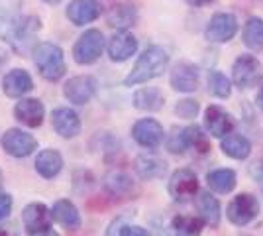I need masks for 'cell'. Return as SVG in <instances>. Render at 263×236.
<instances>
[{
  "mask_svg": "<svg viewBox=\"0 0 263 236\" xmlns=\"http://www.w3.org/2000/svg\"><path fill=\"white\" fill-rule=\"evenodd\" d=\"M42 24L37 18H24L20 12L16 10H0V38L4 42L16 49V51H24L26 45L32 42L35 32H40Z\"/></svg>",
  "mask_w": 263,
  "mask_h": 236,
  "instance_id": "6da1fadb",
  "label": "cell"
},
{
  "mask_svg": "<svg viewBox=\"0 0 263 236\" xmlns=\"http://www.w3.org/2000/svg\"><path fill=\"white\" fill-rule=\"evenodd\" d=\"M167 65H169V53L159 45H152L138 57L136 65L132 67L128 77L124 79V85L126 87H136V85H143L152 79L161 77Z\"/></svg>",
  "mask_w": 263,
  "mask_h": 236,
  "instance_id": "7a4b0ae2",
  "label": "cell"
},
{
  "mask_svg": "<svg viewBox=\"0 0 263 236\" xmlns=\"http://www.w3.org/2000/svg\"><path fill=\"white\" fill-rule=\"evenodd\" d=\"M33 63L45 81H59L65 77V53L57 44L42 42L33 47Z\"/></svg>",
  "mask_w": 263,
  "mask_h": 236,
  "instance_id": "3957f363",
  "label": "cell"
},
{
  "mask_svg": "<svg viewBox=\"0 0 263 236\" xmlns=\"http://www.w3.org/2000/svg\"><path fill=\"white\" fill-rule=\"evenodd\" d=\"M104 49V35L100 30H87L73 45V59L79 65H92Z\"/></svg>",
  "mask_w": 263,
  "mask_h": 236,
  "instance_id": "277c9868",
  "label": "cell"
},
{
  "mask_svg": "<svg viewBox=\"0 0 263 236\" xmlns=\"http://www.w3.org/2000/svg\"><path fill=\"white\" fill-rule=\"evenodd\" d=\"M167 191L175 203H189L198 195V177L193 169L181 168L173 171L167 183Z\"/></svg>",
  "mask_w": 263,
  "mask_h": 236,
  "instance_id": "5b68a950",
  "label": "cell"
},
{
  "mask_svg": "<svg viewBox=\"0 0 263 236\" xmlns=\"http://www.w3.org/2000/svg\"><path fill=\"white\" fill-rule=\"evenodd\" d=\"M263 75V67L255 56H240L232 65V81L240 89L257 87Z\"/></svg>",
  "mask_w": 263,
  "mask_h": 236,
  "instance_id": "8992f818",
  "label": "cell"
},
{
  "mask_svg": "<svg viewBox=\"0 0 263 236\" xmlns=\"http://www.w3.org/2000/svg\"><path fill=\"white\" fill-rule=\"evenodd\" d=\"M0 146L8 156L22 159V157L32 156L37 150V140L30 132H26L22 128H10L6 130L0 138Z\"/></svg>",
  "mask_w": 263,
  "mask_h": 236,
  "instance_id": "52a82bcc",
  "label": "cell"
},
{
  "mask_svg": "<svg viewBox=\"0 0 263 236\" xmlns=\"http://www.w3.org/2000/svg\"><path fill=\"white\" fill-rule=\"evenodd\" d=\"M228 221L236 226L250 225L253 219L259 214V201L252 193H240L236 195L228 205Z\"/></svg>",
  "mask_w": 263,
  "mask_h": 236,
  "instance_id": "ba28073f",
  "label": "cell"
},
{
  "mask_svg": "<svg viewBox=\"0 0 263 236\" xmlns=\"http://www.w3.org/2000/svg\"><path fill=\"white\" fill-rule=\"evenodd\" d=\"M97 90H99L97 79L90 77V75H79V77H71L67 81L65 87H63V95L69 102L81 106V104H87L92 101Z\"/></svg>",
  "mask_w": 263,
  "mask_h": 236,
  "instance_id": "9c48e42d",
  "label": "cell"
},
{
  "mask_svg": "<svg viewBox=\"0 0 263 236\" xmlns=\"http://www.w3.org/2000/svg\"><path fill=\"white\" fill-rule=\"evenodd\" d=\"M132 138L136 140L138 146L145 148V150H155L161 146L165 130L155 118H142L132 126Z\"/></svg>",
  "mask_w": 263,
  "mask_h": 236,
  "instance_id": "30bf717a",
  "label": "cell"
},
{
  "mask_svg": "<svg viewBox=\"0 0 263 236\" xmlns=\"http://www.w3.org/2000/svg\"><path fill=\"white\" fill-rule=\"evenodd\" d=\"M236 32H238L236 16L228 14V12H220V14H214L210 18L204 35L212 44H226V42H230L232 38L236 35Z\"/></svg>",
  "mask_w": 263,
  "mask_h": 236,
  "instance_id": "8fae6325",
  "label": "cell"
},
{
  "mask_svg": "<svg viewBox=\"0 0 263 236\" xmlns=\"http://www.w3.org/2000/svg\"><path fill=\"white\" fill-rule=\"evenodd\" d=\"M22 223L28 234H37L51 228V209L44 203H28L22 211Z\"/></svg>",
  "mask_w": 263,
  "mask_h": 236,
  "instance_id": "7c38bea8",
  "label": "cell"
},
{
  "mask_svg": "<svg viewBox=\"0 0 263 236\" xmlns=\"http://www.w3.org/2000/svg\"><path fill=\"white\" fill-rule=\"evenodd\" d=\"M51 126H53L55 134L65 138V140H73L81 134V118L79 114L69 108V106H57L51 113Z\"/></svg>",
  "mask_w": 263,
  "mask_h": 236,
  "instance_id": "4fadbf2b",
  "label": "cell"
},
{
  "mask_svg": "<svg viewBox=\"0 0 263 236\" xmlns=\"http://www.w3.org/2000/svg\"><path fill=\"white\" fill-rule=\"evenodd\" d=\"M198 81L200 71L195 63L189 61H179L169 75V85L177 93H195L198 89Z\"/></svg>",
  "mask_w": 263,
  "mask_h": 236,
  "instance_id": "5bb4252c",
  "label": "cell"
},
{
  "mask_svg": "<svg viewBox=\"0 0 263 236\" xmlns=\"http://www.w3.org/2000/svg\"><path fill=\"white\" fill-rule=\"evenodd\" d=\"M204 126H206V130H209L210 136L222 140L224 136H228L234 132L236 120H234V116H232L230 113H226L222 106L210 104L209 108H206V113H204Z\"/></svg>",
  "mask_w": 263,
  "mask_h": 236,
  "instance_id": "9a60e30c",
  "label": "cell"
},
{
  "mask_svg": "<svg viewBox=\"0 0 263 236\" xmlns=\"http://www.w3.org/2000/svg\"><path fill=\"white\" fill-rule=\"evenodd\" d=\"M14 118L28 128H40L45 118V106L40 99L22 97L14 106Z\"/></svg>",
  "mask_w": 263,
  "mask_h": 236,
  "instance_id": "2e32d148",
  "label": "cell"
},
{
  "mask_svg": "<svg viewBox=\"0 0 263 236\" xmlns=\"http://www.w3.org/2000/svg\"><path fill=\"white\" fill-rule=\"evenodd\" d=\"M102 187L114 199H132L138 195V185L124 171H110L102 179Z\"/></svg>",
  "mask_w": 263,
  "mask_h": 236,
  "instance_id": "e0dca14e",
  "label": "cell"
},
{
  "mask_svg": "<svg viewBox=\"0 0 263 236\" xmlns=\"http://www.w3.org/2000/svg\"><path fill=\"white\" fill-rule=\"evenodd\" d=\"M51 219H53V223L63 226L69 232H77L83 226V219H81L77 205L69 199H59L51 205Z\"/></svg>",
  "mask_w": 263,
  "mask_h": 236,
  "instance_id": "ac0fdd59",
  "label": "cell"
},
{
  "mask_svg": "<svg viewBox=\"0 0 263 236\" xmlns=\"http://www.w3.org/2000/svg\"><path fill=\"white\" fill-rule=\"evenodd\" d=\"M33 89V79L26 69H12L2 79V90L10 99H22Z\"/></svg>",
  "mask_w": 263,
  "mask_h": 236,
  "instance_id": "d6986e66",
  "label": "cell"
},
{
  "mask_svg": "<svg viewBox=\"0 0 263 236\" xmlns=\"http://www.w3.org/2000/svg\"><path fill=\"white\" fill-rule=\"evenodd\" d=\"M138 51V40L136 35H132L126 30H120L118 34H114L108 42V56L116 63L128 61L134 53Z\"/></svg>",
  "mask_w": 263,
  "mask_h": 236,
  "instance_id": "ffe728a7",
  "label": "cell"
},
{
  "mask_svg": "<svg viewBox=\"0 0 263 236\" xmlns=\"http://www.w3.org/2000/svg\"><path fill=\"white\" fill-rule=\"evenodd\" d=\"M100 4L97 0H71L67 6V18L75 26H85V24L95 22L100 16Z\"/></svg>",
  "mask_w": 263,
  "mask_h": 236,
  "instance_id": "44dd1931",
  "label": "cell"
},
{
  "mask_svg": "<svg viewBox=\"0 0 263 236\" xmlns=\"http://www.w3.org/2000/svg\"><path fill=\"white\" fill-rule=\"evenodd\" d=\"M33 168H35V171L44 179H53V177H57L61 173V169H63V156L55 148H45L42 152H37Z\"/></svg>",
  "mask_w": 263,
  "mask_h": 236,
  "instance_id": "7402d4cb",
  "label": "cell"
},
{
  "mask_svg": "<svg viewBox=\"0 0 263 236\" xmlns=\"http://www.w3.org/2000/svg\"><path fill=\"white\" fill-rule=\"evenodd\" d=\"M134 169L138 173V177L143 181H152L163 177L167 171V164L155 154H140L134 161Z\"/></svg>",
  "mask_w": 263,
  "mask_h": 236,
  "instance_id": "603a6c76",
  "label": "cell"
},
{
  "mask_svg": "<svg viewBox=\"0 0 263 236\" xmlns=\"http://www.w3.org/2000/svg\"><path fill=\"white\" fill-rule=\"evenodd\" d=\"M165 97L157 87H143L134 93V106L143 113H157L163 108Z\"/></svg>",
  "mask_w": 263,
  "mask_h": 236,
  "instance_id": "cb8c5ba5",
  "label": "cell"
},
{
  "mask_svg": "<svg viewBox=\"0 0 263 236\" xmlns=\"http://www.w3.org/2000/svg\"><path fill=\"white\" fill-rule=\"evenodd\" d=\"M197 209H198V214L202 216V221L210 228H216L220 225V214H222L220 213V203L210 191H198Z\"/></svg>",
  "mask_w": 263,
  "mask_h": 236,
  "instance_id": "d4e9b609",
  "label": "cell"
},
{
  "mask_svg": "<svg viewBox=\"0 0 263 236\" xmlns=\"http://www.w3.org/2000/svg\"><path fill=\"white\" fill-rule=\"evenodd\" d=\"M220 150L224 152V156L232 157V159H248L252 154V142L246 136L232 132V134L222 138Z\"/></svg>",
  "mask_w": 263,
  "mask_h": 236,
  "instance_id": "484cf974",
  "label": "cell"
},
{
  "mask_svg": "<svg viewBox=\"0 0 263 236\" xmlns=\"http://www.w3.org/2000/svg\"><path fill=\"white\" fill-rule=\"evenodd\" d=\"M206 183H209L210 191L220 193V195H228L236 189L238 183V175L234 169H212L206 175Z\"/></svg>",
  "mask_w": 263,
  "mask_h": 236,
  "instance_id": "4316f807",
  "label": "cell"
},
{
  "mask_svg": "<svg viewBox=\"0 0 263 236\" xmlns=\"http://www.w3.org/2000/svg\"><path fill=\"white\" fill-rule=\"evenodd\" d=\"M204 221L202 216H191V214H177L173 216L171 225H169V232L171 236H198L204 228Z\"/></svg>",
  "mask_w": 263,
  "mask_h": 236,
  "instance_id": "83f0119b",
  "label": "cell"
},
{
  "mask_svg": "<svg viewBox=\"0 0 263 236\" xmlns=\"http://www.w3.org/2000/svg\"><path fill=\"white\" fill-rule=\"evenodd\" d=\"M138 20V10L130 2H120L108 12V24L118 30H128Z\"/></svg>",
  "mask_w": 263,
  "mask_h": 236,
  "instance_id": "f1b7e54d",
  "label": "cell"
},
{
  "mask_svg": "<svg viewBox=\"0 0 263 236\" xmlns=\"http://www.w3.org/2000/svg\"><path fill=\"white\" fill-rule=\"evenodd\" d=\"M243 44L253 51L263 49V20L252 16L243 26Z\"/></svg>",
  "mask_w": 263,
  "mask_h": 236,
  "instance_id": "f546056e",
  "label": "cell"
},
{
  "mask_svg": "<svg viewBox=\"0 0 263 236\" xmlns=\"http://www.w3.org/2000/svg\"><path fill=\"white\" fill-rule=\"evenodd\" d=\"M206 81H209L210 95H214V97H218V99H228L232 95V83L224 73H220V71H210Z\"/></svg>",
  "mask_w": 263,
  "mask_h": 236,
  "instance_id": "4dcf8cb0",
  "label": "cell"
},
{
  "mask_svg": "<svg viewBox=\"0 0 263 236\" xmlns=\"http://www.w3.org/2000/svg\"><path fill=\"white\" fill-rule=\"evenodd\" d=\"M185 134H186V142H189V150H197L198 154H209L210 150V142H209V136L204 134V130L193 124V126H186L185 128Z\"/></svg>",
  "mask_w": 263,
  "mask_h": 236,
  "instance_id": "1f68e13d",
  "label": "cell"
},
{
  "mask_svg": "<svg viewBox=\"0 0 263 236\" xmlns=\"http://www.w3.org/2000/svg\"><path fill=\"white\" fill-rule=\"evenodd\" d=\"M167 150L171 154H185L189 150V142H186L185 128H173L171 134H167Z\"/></svg>",
  "mask_w": 263,
  "mask_h": 236,
  "instance_id": "d6a6232c",
  "label": "cell"
},
{
  "mask_svg": "<svg viewBox=\"0 0 263 236\" xmlns=\"http://www.w3.org/2000/svg\"><path fill=\"white\" fill-rule=\"evenodd\" d=\"M198 111H200V104L195 99H183L175 104V114L179 118H185V120L197 118Z\"/></svg>",
  "mask_w": 263,
  "mask_h": 236,
  "instance_id": "836d02e7",
  "label": "cell"
},
{
  "mask_svg": "<svg viewBox=\"0 0 263 236\" xmlns=\"http://www.w3.org/2000/svg\"><path fill=\"white\" fill-rule=\"evenodd\" d=\"M130 219H132V213H124V214H120V216H116V219L108 225L106 234L104 236H120L122 226L128 225V221H130Z\"/></svg>",
  "mask_w": 263,
  "mask_h": 236,
  "instance_id": "e575fe53",
  "label": "cell"
},
{
  "mask_svg": "<svg viewBox=\"0 0 263 236\" xmlns=\"http://www.w3.org/2000/svg\"><path fill=\"white\" fill-rule=\"evenodd\" d=\"M12 207H14V199H12L10 193L0 191V223L6 221L12 213Z\"/></svg>",
  "mask_w": 263,
  "mask_h": 236,
  "instance_id": "d590c367",
  "label": "cell"
},
{
  "mask_svg": "<svg viewBox=\"0 0 263 236\" xmlns=\"http://www.w3.org/2000/svg\"><path fill=\"white\" fill-rule=\"evenodd\" d=\"M120 236H152L149 230H145L143 226L138 225H124L120 230Z\"/></svg>",
  "mask_w": 263,
  "mask_h": 236,
  "instance_id": "8d00e7d4",
  "label": "cell"
},
{
  "mask_svg": "<svg viewBox=\"0 0 263 236\" xmlns=\"http://www.w3.org/2000/svg\"><path fill=\"white\" fill-rule=\"evenodd\" d=\"M250 173H252L253 179L261 183V181H263V159H257V161L253 164L252 169H250Z\"/></svg>",
  "mask_w": 263,
  "mask_h": 236,
  "instance_id": "74e56055",
  "label": "cell"
},
{
  "mask_svg": "<svg viewBox=\"0 0 263 236\" xmlns=\"http://www.w3.org/2000/svg\"><path fill=\"white\" fill-rule=\"evenodd\" d=\"M28 236H59V232H57V230H53V226H51V228H47V230H44V232H37V234H28Z\"/></svg>",
  "mask_w": 263,
  "mask_h": 236,
  "instance_id": "f35d334b",
  "label": "cell"
},
{
  "mask_svg": "<svg viewBox=\"0 0 263 236\" xmlns=\"http://www.w3.org/2000/svg\"><path fill=\"white\" fill-rule=\"evenodd\" d=\"M189 4H193V6H206V4H210L212 0H186Z\"/></svg>",
  "mask_w": 263,
  "mask_h": 236,
  "instance_id": "ab89813d",
  "label": "cell"
},
{
  "mask_svg": "<svg viewBox=\"0 0 263 236\" xmlns=\"http://www.w3.org/2000/svg\"><path fill=\"white\" fill-rule=\"evenodd\" d=\"M0 236H14L12 226H0Z\"/></svg>",
  "mask_w": 263,
  "mask_h": 236,
  "instance_id": "60d3db41",
  "label": "cell"
},
{
  "mask_svg": "<svg viewBox=\"0 0 263 236\" xmlns=\"http://www.w3.org/2000/svg\"><path fill=\"white\" fill-rule=\"evenodd\" d=\"M257 106H259V111L263 113V85H261V89H259V93H257Z\"/></svg>",
  "mask_w": 263,
  "mask_h": 236,
  "instance_id": "b9f144b4",
  "label": "cell"
},
{
  "mask_svg": "<svg viewBox=\"0 0 263 236\" xmlns=\"http://www.w3.org/2000/svg\"><path fill=\"white\" fill-rule=\"evenodd\" d=\"M45 4H57V2H61V0H44Z\"/></svg>",
  "mask_w": 263,
  "mask_h": 236,
  "instance_id": "7bdbcfd3",
  "label": "cell"
},
{
  "mask_svg": "<svg viewBox=\"0 0 263 236\" xmlns=\"http://www.w3.org/2000/svg\"><path fill=\"white\" fill-rule=\"evenodd\" d=\"M2 183H4V175H2V171H0V187H2Z\"/></svg>",
  "mask_w": 263,
  "mask_h": 236,
  "instance_id": "ee69618b",
  "label": "cell"
},
{
  "mask_svg": "<svg viewBox=\"0 0 263 236\" xmlns=\"http://www.w3.org/2000/svg\"><path fill=\"white\" fill-rule=\"evenodd\" d=\"M152 236H159V234H152Z\"/></svg>",
  "mask_w": 263,
  "mask_h": 236,
  "instance_id": "f6af8a7d",
  "label": "cell"
}]
</instances>
